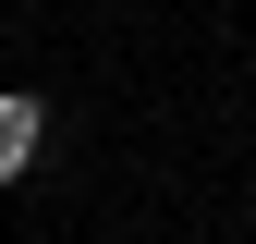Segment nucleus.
Wrapping results in <instances>:
<instances>
[{
  "label": "nucleus",
  "instance_id": "obj_1",
  "mask_svg": "<svg viewBox=\"0 0 256 244\" xmlns=\"http://www.w3.org/2000/svg\"><path fill=\"white\" fill-rule=\"evenodd\" d=\"M37 134H49V110H37V98H0V183L37 159Z\"/></svg>",
  "mask_w": 256,
  "mask_h": 244
}]
</instances>
